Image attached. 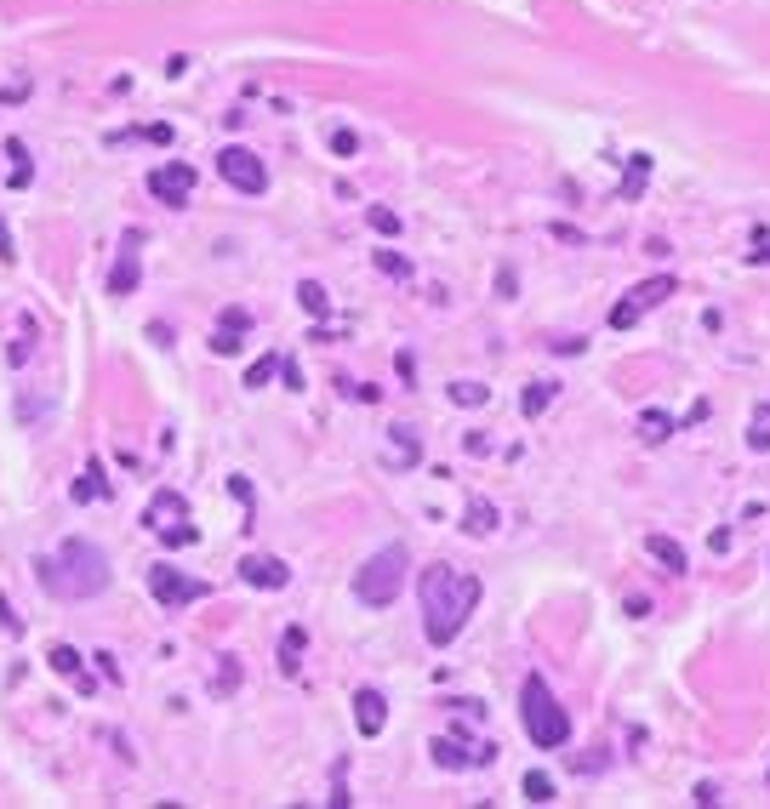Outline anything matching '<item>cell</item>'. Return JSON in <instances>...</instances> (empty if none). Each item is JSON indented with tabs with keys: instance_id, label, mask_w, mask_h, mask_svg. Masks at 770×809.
<instances>
[{
	"instance_id": "cell-38",
	"label": "cell",
	"mask_w": 770,
	"mask_h": 809,
	"mask_svg": "<svg viewBox=\"0 0 770 809\" xmlns=\"http://www.w3.org/2000/svg\"><path fill=\"white\" fill-rule=\"evenodd\" d=\"M18 257V245H12V228H6V217H0V262H12Z\"/></svg>"
},
{
	"instance_id": "cell-37",
	"label": "cell",
	"mask_w": 770,
	"mask_h": 809,
	"mask_svg": "<svg viewBox=\"0 0 770 809\" xmlns=\"http://www.w3.org/2000/svg\"><path fill=\"white\" fill-rule=\"evenodd\" d=\"M6 360H12V365H23V360H29V325H23V336L6 348Z\"/></svg>"
},
{
	"instance_id": "cell-33",
	"label": "cell",
	"mask_w": 770,
	"mask_h": 809,
	"mask_svg": "<svg viewBox=\"0 0 770 809\" xmlns=\"http://www.w3.org/2000/svg\"><path fill=\"white\" fill-rule=\"evenodd\" d=\"M235 673H240V667H235V656H223V667H218V684H211V690H218V695H228V690H235Z\"/></svg>"
},
{
	"instance_id": "cell-29",
	"label": "cell",
	"mask_w": 770,
	"mask_h": 809,
	"mask_svg": "<svg viewBox=\"0 0 770 809\" xmlns=\"http://www.w3.org/2000/svg\"><path fill=\"white\" fill-rule=\"evenodd\" d=\"M377 268H382V274H394V279H411V262L399 257V251H377Z\"/></svg>"
},
{
	"instance_id": "cell-15",
	"label": "cell",
	"mask_w": 770,
	"mask_h": 809,
	"mask_svg": "<svg viewBox=\"0 0 770 809\" xmlns=\"http://www.w3.org/2000/svg\"><path fill=\"white\" fill-rule=\"evenodd\" d=\"M497 524H502V513L491 507L485 496H474V502L462 507V531H468V536H491V531H497Z\"/></svg>"
},
{
	"instance_id": "cell-9",
	"label": "cell",
	"mask_w": 770,
	"mask_h": 809,
	"mask_svg": "<svg viewBox=\"0 0 770 809\" xmlns=\"http://www.w3.org/2000/svg\"><path fill=\"white\" fill-rule=\"evenodd\" d=\"M137 279H143V234H137V228H126V240H120V257H115L109 279H103V291H109V297H132Z\"/></svg>"
},
{
	"instance_id": "cell-7",
	"label": "cell",
	"mask_w": 770,
	"mask_h": 809,
	"mask_svg": "<svg viewBox=\"0 0 770 809\" xmlns=\"http://www.w3.org/2000/svg\"><path fill=\"white\" fill-rule=\"evenodd\" d=\"M662 297H673V274H651V279H639V285L611 308V325H616V331H634V325L651 314Z\"/></svg>"
},
{
	"instance_id": "cell-25",
	"label": "cell",
	"mask_w": 770,
	"mask_h": 809,
	"mask_svg": "<svg viewBox=\"0 0 770 809\" xmlns=\"http://www.w3.org/2000/svg\"><path fill=\"white\" fill-rule=\"evenodd\" d=\"M748 450H770V411H765V404L753 411V422H748Z\"/></svg>"
},
{
	"instance_id": "cell-23",
	"label": "cell",
	"mask_w": 770,
	"mask_h": 809,
	"mask_svg": "<svg viewBox=\"0 0 770 809\" xmlns=\"http://www.w3.org/2000/svg\"><path fill=\"white\" fill-rule=\"evenodd\" d=\"M103 490H109V485H103V468H86L81 479H74V502H98Z\"/></svg>"
},
{
	"instance_id": "cell-24",
	"label": "cell",
	"mask_w": 770,
	"mask_h": 809,
	"mask_svg": "<svg viewBox=\"0 0 770 809\" xmlns=\"http://www.w3.org/2000/svg\"><path fill=\"white\" fill-rule=\"evenodd\" d=\"M526 798H531V804H553V775H548V770H531V775H526Z\"/></svg>"
},
{
	"instance_id": "cell-16",
	"label": "cell",
	"mask_w": 770,
	"mask_h": 809,
	"mask_svg": "<svg viewBox=\"0 0 770 809\" xmlns=\"http://www.w3.org/2000/svg\"><path fill=\"white\" fill-rule=\"evenodd\" d=\"M46 661H52V673H64V678H74V690H81V695H91V690H98V684H91V678L81 673V656H74V650H69V644H52V656H46Z\"/></svg>"
},
{
	"instance_id": "cell-32",
	"label": "cell",
	"mask_w": 770,
	"mask_h": 809,
	"mask_svg": "<svg viewBox=\"0 0 770 809\" xmlns=\"http://www.w3.org/2000/svg\"><path fill=\"white\" fill-rule=\"evenodd\" d=\"M218 325H228V331H240V336H245V331H252V314H245V308H223V319H218Z\"/></svg>"
},
{
	"instance_id": "cell-13",
	"label": "cell",
	"mask_w": 770,
	"mask_h": 809,
	"mask_svg": "<svg viewBox=\"0 0 770 809\" xmlns=\"http://www.w3.org/2000/svg\"><path fill=\"white\" fill-rule=\"evenodd\" d=\"M354 724H360L365 741L382 736V724H389V702H382V690H354Z\"/></svg>"
},
{
	"instance_id": "cell-36",
	"label": "cell",
	"mask_w": 770,
	"mask_h": 809,
	"mask_svg": "<svg viewBox=\"0 0 770 809\" xmlns=\"http://www.w3.org/2000/svg\"><path fill=\"white\" fill-rule=\"evenodd\" d=\"M0 627H6V633H12V639H18V633H23V621H18V610H12V604H6V599H0Z\"/></svg>"
},
{
	"instance_id": "cell-22",
	"label": "cell",
	"mask_w": 770,
	"mask_h": 809,
	"mask_svg": "<svg viewBox=\"0 0 770 809\" xmlns=\"http://www.w3.org/2000/svg\"><path fill=\"white\" fill-rule=\"evenodd\" d=\"M274 377H280V353H263V360H252V370H245V387H269Z\"/></svg>"
},
{
	"instance_id": "cell-12",
	"label": "cell",
	"mask_w": 770,
	"mask_h": 809,
	"mask_svg": "<svg viewBox=\"0 0 770 809\" xmlns=\"http://www.w3.org/2000/svg\"><path fill=\"white\" fill-rule=\"evenodd\" d=\"M428 753H434V764L440 770H468V764H491V758H497V746H462V741H451V736H440L434 746H428Z\"/></svg>"
},
{
	"instance_id": "cell-21",
	"label": "cell",
	"mask_w": 770,
	"mask_h": 809,
	"mask_svg": "<svg viewBox=\"0 0 770 809\" xmlns=\"http://www.w3.org/2000/svg\"><path fill=\"white\" fill-rule=\"evenodd\" d=\"M548 404H553V382H531L526 394H519V411H526V416H543Z\"/></svg>"
},
{
	"instance_id": "cell-17",
	"label": "cell",
	"mask_w": 770,
	"mask_h": 809,
	"mask_svg": "<svg viewBox=\"0 0 770 809\" xmlns=\"http://www.w3.org/2000/svg\"><path fill=\"white\" fill-rule=\"evenodd\" d=\"M303 644H308V633L303 627H286V639H280V673L286 678L303 673Z\"/></svg>"
},
{
	"instance_id": "cell-10",
	"label": "cell",
	"mask_w": 770,
	"mask_h": 809,
	"mask_svg": "<svg viewBox=\"0 0 770 809\" xmlns=\"http://www.w3.org/2000/svg\"><path fill=\"white\" fill-rule=\"evenodd\" d=\"M149 194L160 200V206H189V194H194V166H189V160L154 166V171H149Z\"/></svg>"
},
{
	"instance_id": "cell-8",
	"label": "cell",
	"mask_w": 770,
	"mask_h": 809,
	"mask_svg": "<svg viewBox=\"0 0 770 809\" xmlns=\"http://www.w3.org/2000/svg\"><path fill=\"white\" fill-rule=\"evenodd\" d=\"M218 171H223V183H228V189H240V194H263V189H269V171H263V160H257L252 149H240V143H228V149L218 154Z\"/></svg>"
},
{
	"instance_id": "cell-20",
	"label": "cell",
	"mask_w": 770,
	"mask_h": 809,
	"mask_svg": "<svg viewBox=\"0 0 770 809\" xmlns=\"http://www.w3.org/2000/svg\"><path fill=\"white\" fill-rule=\"evenodd\" d=\"M668 433H673V416H668V411H645V416H639V439H645V445H662Z\"/></svg>"
},
{
	"instance_id": "cell-18",
	"label": "cell",
	"mask_w": 770,
	"mask_h": 809,
	"mask_svg": "<svg viewBox=\"0 0 770 809\" xmlns=\"http://www.w3.org/2000/svg\"><path fill=\"white\" fill-rule=\"evenodd\" d=\"M389 462H399V468H417V462H423L417 428H394V456H389Z\"/></svg>"
},
{
	"instance_id": "cell-14",
	"label": "cell",
	"mask_w": 770,
	"mask_h": 809,
	"mask_svg": "<svg viewBox=\"0 0 770 809\" xmlns=\"http://www.w3.org/2000/svg\"><path fill=\"white\" fill-rule=\"evenodd\" d=\"M645 553H651V558H656V565L668 570V575H685V570H690L685 548H680L673 536H662V531H651V536H645Z\"/></svg>"
},
{
	"instance_id": "cell-34",
	"label": "cell",
	"mask_w": 770,
	"mask_h": 809,
	"mask_svg": "<svg viewBox=\"0 0 770 809\" xmlns=\"http://www.w3.org/2000/svg\"><path fill=\"white\" fill-rule=\"evenodd\" d=\"M645 171H651V160H645V154H634V177L622 183V194H639V189H645Z\"/></svg>"
},
{
	"instance_id": "cell-26",
	"label": "cell",
	"mask_w": 770,
	"mask_h": 809,
	"mask_svg": "<svg viewBox=\"0 0 770 809\" xmlns=\"http://www.w3.org/2000/svg\"><path fill=\"white\" fill-rule=\"evenodd\" d=\"M491 387L485 382H451V404H485Z\"/></svg>"
},
{
	"instance_id": "cell-2",
	"label": "cell",
	"mask_w": 770,
	"mask_h": 809,
	"mask_svg": "<svg viewBox=\"0 0 770 809\" xmlns=\"http://www.w3.org/2000/svg\"><path fill=\"white\" fill-rule=\"evenodd\" d=\"M35 582H40L46 599H98L103 587H109V553L74 536L57 553L35 558Z\"/></svg>"
},
{
	"instance_id": "cell-35",
	"label": "cell",
	"mask_w": 770,
	"mask_h": 809,
	"mask_svg": "<svg viewBox=\"0 0 770 809\" xmlns=\"http://www.w3.org/2000/svg\"><path fill=\"white\" fill-rule=\"evenodd\" d=\"M91 661H98V667H103V678H109V684H120V678H126V673H120V661L109 656V650H98V656H91Z\"/></svg>"
},
{
	"instance_id": "cell-6",
	"label": "cell",
	"mask_w": 770,
	"mask_h": 809,
	"mask_svg": "<svg viewBox=\"0 0 770 809\" xmlns=\"http://www.w3.org/2000/svg\"><path fill=\"white\" fill-rule=\"evenodd\" d=\"M143 582H149V593H154L160 610H183V604H194V599L211 593L206 582H194V575H183V570H172V565H149Z\"/></svg>"
},
{
	"instance_id": "cell-4",
	"label": "cell",
	"mask_w": 770,
	"mask_h": 809,
	"mask_svg": "<svg viewBox=\"0 0 770 809\" xmlns=\"http://www.w3.org/2000/svg\"><path fill=\"white\" fill-rule=\"evenodd\" d=\"M406 570H411V558H406V548H382V553H372L360 570H354V599L365 604V610H389V604L399 599V587H406Z\"/></svg>"
},
{
	"instance_id": "cell-39",
	"label": "cell",
	"mask_w": 770,
	"mask_h": 809,
	"mask_svg": "<svg viewBox=\"0 0 770 809\" xmlns=\"http://www.w3.org/2000/svg\"><path fill=\"white\" fill-rule=\"evenodd\" d=\"M462 445H468V456H485V450H491V439H485V433H468Z\"/></svg>"
},
{
	"instance_id": "cell-40",
	"label": "cell",
	"mask_w": 770,
	"mask_h": 809,
	"mask_svg": "<svg viewBox=\"0 0 770 809\" xmlns=\"http://www.w3.org/2000/svg\"><path fill=\"white\" fill-rule=\"evenodd\" d=\"M697 804H719V787L714 781H697Z\"/></svg>"
},
{
	"instance_id": "cell-31",
	"label": "cell",
	"mask_w": 770,
	"mask_h": 809,
	"mask_svg": "<svg viewBox=\"0 0 770 809\" xmlns=\"http://www.w3.org/2000/svg\"><path fill=\"white\" fill-rule=\"evenodd\" d=\"M331 154H343V160H348V154H360V137H354L348 126H337L331 132Z\"/></svg>"
},
{
	"instance_id": "cell-27",
	"label": "cell",
	"mask_w": 770,
	"mask_h": 809,
	"mask_svg": "<svg viewBox=\"0 0 770 809\" xmlns=\"http://www.w3.org/2000/svg\"><path fill=\"white\" fill-rule=\"evenodd\" d=\"M6 160H12V183H18V189H23V183H29V149L18 143V137H12V143H6Z\"/></svg>"
},
{
	"instance_id": "cell-3",
	"label": "cell",
	"mask_w": 770,
	"mask_h": 809,
	"mask_svg": "<svg viewBox=\"0 0 770 809\" xmlns=\"http://www.w3.org/2000/svg\"><path fill=\"white\" fill-rule=\"evenodd\" d=\"M519 719H526V736L536 741V753H560L565 741H571V712L553 702V690L543 678H526V690H519Z\"/></svg>"
},
{
	"instance_id": "cell-11",
	"label": "cell",
	"mask_w": 770,
	"mask_h": 809,
	"mask_svg": "<svg viewBox=\"0 0 770 809\" xmlns=\"http://www.w3.org/2000/svg\"><path fill=\"white\" fill-rule=\"evenodd\" d=\"M240 582H252V587H263V593H274V587L291 582V570H286V558L252 553V558H240Z\"/></svg>"
},
{
	"instance_id": "cell-1",
	"label": "cell",
	"mask_w": 770,
	"mask_h": 809,
	"mask_svg": "<svg viewBox=\"0 0 770 809\" xmlns=\"http://www.w3.org/2000/svg\"><path fill=\"white\" fill-rule=\"evenodd\" d=\"M480 575L474 570H457V565H428L423 582H417V599H423V633L428 644H451L462 627H468L474 604H480Z\"/></svg>"
},
{
	"instance_id": "cell-5",
	"label": "cell",
	"mask_w": 770,
	"mask_h": 809,
	"mask_svg": "<svg viewBox=\"0 0 770 809\" xmlns=\"http://www.w3.org/2000/svg\"><path fill=\"white\" fill-rule=\"evenodd\" d=\"M143 524L149 536H160L166 548H189L194 541V519H189V502H183L177 490H154L149 507H143Z\"/></svg>"
},
{
	"instance_id": "cell-30",
	"label": "cell",
	"mask_w": 770,
	"mask_h": 809,
	"mask_svg": "<svg viewBox=\"0 0 770 809\" xmlns=\"http://www.w3.org/2000/svg\"><path fill=\"white\" fill-rule=\"evenodd\" d=\"M211 353H240V331H228V325H218V336H211Z\"/></svg>"
},
{
	"instance_id": "cell-28",
	"label": "cell",
	"mask_w": 770,
	"mask_h": 809,
	"mask_svg": "<svg viewBox=\"0 0 770 809\" xmlns=\"http://www.w3.org/2000/svg\"><path fill=\"white\" fill-rule=\"evenodd\" d=\"M365 223H372V228H377V234H389V240L399 234V217H394L389 206H372V211H365Z\"/></svg>"
},
{
	"instance_id": "cell-19",
	"label": "cell",
	"mask_w": 770,
	"mask_h": 809,
	"mask_svg": "<svg viewBox=\"0 0 770 809\" xmlns=\"http://www.w3.org/2000/svg\"><path fill=\"white\" fill-rule=\"evenodd\" d=\"M297 302H303L314 319H326V314H331V297H326V285H320V279H303V285H297Z\"/></svg>"
}]
</instances>
